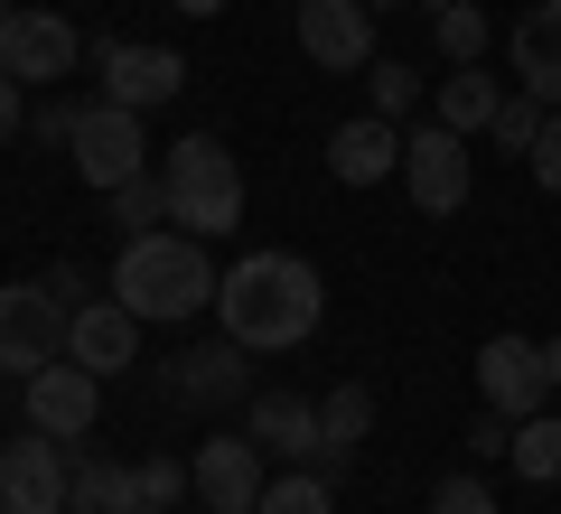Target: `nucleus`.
<instances>
[{
	"mask_svg": "<svg viewBox=\"0 0 561 514\" xmlns=\"http://www.w3.org/2000/svg\"><path fill=\"white\" fill-rule=\"evenodd\" d=\"M216 318L234 346H253V356H290V346H309L328 318V281L309 253H280V243H262V253H243L234 272L216 281Z\"/></svg>",
	"mask_w": 561,
	"mask_h": 514,
	"instance_id": "obj_1",
	"label": "nucleus"
},
{
	"mask_svg": "<svg viewBox=\"0 0 561 514\" xmlns=\"http://www.w3.org/2000/svg\"><path fill=\"white\" fill-rule=\"evenodd\" d=\"M216 262H206V243L197 235H131L122 243V262H113V299L150 328V318H197V309H216Z\"/></svg>",
	"mask_w": 561,
	"mask_h": 514,
	"instance_id": "obj_2",
	"label": "nucleus"
},
{
	"mask_svg": "<svg viewBox=\"0 0 561 514\" xmlns=\"http://www.w3.org/2000/svg\"><path fill=\"white\" fill-rule=\"evenodd\" d=\"M160 179H169V225H187L197 243H216V235L243 225V169H234V150L216 132H187Z\"/></svg>",
	"mask_w": 561,
	"mask_h": 514,
	"instance_id": "obj_3",
	"label": "nucleus"
},
{
	"mask_svg": "<svg viewBox=\"0 0 561 514\" xmlns=\"http://www.w3.org/2000/svg\"><path fill=\"white\" fill-rule=\"evenodd\" d=\"M66 328H76V309H66L47 281H10L0 290V375H38V365L66 356Z\"/></svg>",
	"mask_w": 561,
	"mask_h": 514,
	"instance_id": "obj_4",
	"label": "nucleus"
},
{
	"mask_svg": "<svg viewBox=\"0 0 561 514\" xmlns=\"http://www.w3.org/2000/svg\"><path fill=\"white\" fill-rule=\"evenodd\" d=\"M66 150H76V179L94 187V197H113V187H131L140 169H150V140H140V113L131 103H84V122H76V140H66Z\"/></svg>",
	"mask_w": 561,
	"mask_h": 514,
	"instance_id": "obj_5",
	"label": "nucleus"
},
{
	"mask_svg": "<svg viewBox=\"0 0 561 514\" xmlns=\"http://www.w3.org/2000/svg\"><path fill=\"white\" fill-rule=\"evenodd\" d=\"M20 412H28V431H47V439H94V412H103V375H84L76 356H57V365H38V375L20 384Z\"/></svg>",
	"mask_w": 561,
	"mask_h": 514,
	"instance_id": "obj_6",
	"label": "nucleus"
},
{
	"mask_svg": "<svg viewBox=\"0 0 561 514\" xmlns=\"http://www.w3.org/2000/svg\"><path fill=\"white\" fill-rule=\"evenodd\" d=\"M402 187H412L421 216H459V206H468V132L421 122V132L402 140Z\"/></svg>",
	"mask_w": 561,
	"mask_h": 514,
	"instance_id": "obj_7",
	"label": "nucleus"
},
{
	"mask_svg": "<svg viewBox=\"0 0 561 514\" xmlns=\"http://www.w3.org/2000/svg\"><path fill=\"white\" fill-rule=\"evenodd\" d=\"M290 28H300V57L319 66V76L375 66V10H365V0H290Z\"/></svg>",
	"mask_w": 561,
	"mask_h": 514,
	"instance_id": "obj_8",
	"label": "nucleus"
},
{
	"mask_svg": "<svg viewBox=\"0 0 561 514\" xmlns=\"http://www.w3.org/2000/svg\"><path fill=\"white\" fill-rule=\"evenodd\" d=\"M94 84H103V103H131V113H150V103H169V94L187 84V57H179V47L94 38Z\"/></svg>",
	"mask_w": 561,
	"mask_h": 514,
	"instance_id": "obj_9",
	"label": "nucleus"
},
{
	"mask_svg": "<svg viewBox=\"0 0 561 514\" xmlns=\"http://www.w3.org/2000/svg\"><path fill=\"white\" fill-rule=\"evenodd\" d=\"M76 57H84V38H76V20H57V10H10V20H0V76L57 84V76H76Z\"/></svg>",
	"mask_w": 561,
	"mask_h": 514,
	"instance_id": "obj_10",
	"label": "nucleus"
},
{
	"mask_svg": "<svg viewBox=\"0 0 561 514\" xmlns=\"http://www.w3.org/2000/svg\"><path fill=\"white\" fill-rule=\"evenodd\" d=\"M66 487H76V449L47 431H28L0 458V514H66Z\"/></svg>",
	"mask_w": 561,
	"mask_h": 514,
	"instance_id": "obj_11",
	"label": "nucleus"
},
{
	"mask_svg": "<svg viewBox=\"0 0 561 514\" xmlns=\"http://www.w3.org/2000/svg\"><path fill=\"white\" fill-rule=\"evenodd\" d=\"M478 393H486V412L534 421L542 393H552V365H542V346H534V336H486V346H478Z\"/></svg>",
	"mask_w": 561,
	"mask_h": 514,
	"instance_id": "obj_12",
	"label": "nucleus"
},
{
	"mask_svg": "<svg viewBox=\"0 0 561 514\" xmlns=\"http://www.w3.org/2000/svg\"><path fill=\"white\" fill-rule=\"evenodd\" d=\"M187 477H197V495H206L216 514H253V505H262V487H272V477H262V439H253V431L206 439Z\"/></svg>",
	"mask_w": 561,
	"mask_h": 514,
	"instance_id": "obj_13",
	"label": "nucleus"
},
{
	"mask_svg": "<svg viewBox=\"0 0 561 514\" xmlns=\"http://www.w3.org/2000/svg\"><path fill=\"white\" fill-rule=\"evenodd\" d=\"M243 356H253V346H234V336L187 346V356L169 365V402H187V412H225V402H243Z\"/></svg>",
	"mask_w": 561,
	"mask_h": 514,
	"instance_id": "obj_14",
	"label": "nucleus"
},
{
	"mask_svg": "<svg viewBox=\"0 0 561 514\" xmlns=\"http://www.w3.org/2000/svg\"><path fill=\"white\" fill-rule=\"evenodd\" d=\"M66 356H76L84 375H122V365L140 356V318L122 309V299H84L76 328H66Z\"/></svg>",
	"mask_w": 561,
	"mask_h": 514,
	"instance_id": "obj_15",
	"label": "nucleus"
},
{
	"mask_svg": "<svg viewBox=\"0 0 561 514\" xmlns=\"http://www.w3.org/2000/svg\"><path fill=\"white\" fill-rule=\"evenodd\" d=\"M402 169V132L383 113H356V122H337L328 132V179H346V187H375V179H393Z\"/></svg>",
	"mask_w": 561,
	"mask_h": 514,
	"instance_id": "obj_16",
	"label": "nucleus"
},
{
	"mask_svg": "<svg viewBox=\"0 0 561 514\" xmlns=\"http://www.w3.org/2000/svg\"><path fill=\"white\" fill-rule=\"evenodd\" d=\"M515 76L542 113H561V0H534L515 20Z\"/></svg>",
	"mask_w": 561,
	"mask_h": 514,
	"instance_id": "obj_17",
	"label": "nucleus"
},
{
	"mask_svg": "<svg viewBox=\"0 0 561 514\" xmlns=\"http://www.w3.org/2000/svg\"><path fill=\"white\" fill-rule=\"evenodd\" d=\"M243 431H253L262 449H280V458H319V402H300V393H253Z\"/></svg>",
	"mask_w": 561,
	"mask_h": 514,
	"instance_id": "obj_18",
	"label": "nucleus"
},
{
	"mask_svg": "<svg viewBox=\"0 0 561 514\" xmlns=\"http://www.w3.org/2000/svg\"><path fill=\"white\" fill-rule=\"evenodd\" d=\"M365 431H375V393H365V384H337V393L319 402V468H346V458L365 449Z\"/></svg>",
	"mask_w": 561,
	"mask_h": 514,
	"instance_id": "obj_19",
	"label": "nucleus"
},
{
	"mask_svg": "<svg viewBox=\"0 0 561 514\" xmlns=\"http://www.w3.org/2000/svg\"><path fill=\"white\" fill-rule=\"evenodd\" d=\"M66 514H140V477L113 468V458L76 449V487H66Z\"/></svg>",
	"mask_w": 561,
	"mask_h": 514,
	"instance_id": "obj_20",
	"label": "nucleus"
},
{
	"mask_svg": "<svg viewBox=\"0 0 561 514\" xmlns=\"http://www.w3.org/2000/svg\"><path fill=\"white\" fill-rule=\"evenodd\" d=\"M496 103H505V94H496V76H478V66H459V76L440 84V122H449V132H468V140L496 122Z\"/></svg>",
	"mask_w": 561,
	"mask_h": 514,
	"instance_id": "obj_21",
	"label": "nucleus"
},
{
	"mask_svg": "<svg viewBox=\"0 0 561 514\" xmlns=\"http://www.w3.org/2000/svg\"><path fill=\"white\" fill-rule=\"evenodd\" d=\"M515 477H534V487H561V421L552 412H534V421H515Z\"/></svg>",
	"mask_w": 561,
	"mask_h": 514,
	"instance_id": "obj_22",
	"label": "nucleus"
},
{
	"mask_svg": "<svg viewBox=\"0 0 561 514\" xmlns=\"http://www.w3.org/2000/svg\"><path fill=\"white\" fill-rule=\"evenodd\" d=\"M431 28H440V47H449L459 66L486 57V10H478V0H440V10H431Z\"/></svg>",
	"mask_w": 561,
	"mask_h": 514,
	"instance_id": "obj_23",
	"label": "nucleus"
},
{
	"mask_svg": "<svg viewBox=\"0 0 561 514\" xmlns=\"http://www.w3.org/2000/svg\"><path fill=\"white\" fill-rule=\"evenodd\" d=\"M113 216L131 225V235H160V225H169V179H150V169H140L131 187H113Z\"/></svg>",
	"mask_w": 561,
	"mask_h": 514,
	"instance_id": "obj_24",
	"label": "nucleus"
},
{
	"mask_svg": "<svg viewBox=\"0 0 561 514\" xmlns=\"http://www.w3.org/2000/svg\"><path fill=\"white\" fill-rule=\"evenodd\" d=\"M253 514H337V495H328V477H272V487H262V505Z\"/></svg>",
	"mask_w": 561,
	"mask_h": 514,
	"instance_id": "obj_25",
	"label": "nucleus"
},
{
	"mask_svg": "<svg viewBox=\"0 0 561 514\" xmlns=\"http://www.w3.org/2000/svg\"><path fill=\"white\" fill-rule=\"evenodd\" d=\"M486 140H496V150H534V140H542V103L534 94H505L496 122H486Z\"/></svg>",
	"mask_w": 561,
	"mask_h": 514,
	"instance_id": "obj_26",
	"label": "nucleus"
},
{
	"mask_svg": "<svg viewBox=\"0 0 561 514\" xmlns=\"http://www.w3.org/2000/svg\"><path fill=\"white\" fill-rule=\"evenodd\" d=\"M131 477H140V514H169V505H179V495H187V487H197V477H187V468H179V458H140V468H131Z\"/></svg>",
	"mask_w": 561,
	"mask_h": 514,
	"instance_id": "obj_27",
	"label": "nucleus"
},
{
	"mask_svg": "<svg viewBox=\"0 0 561 514\" xmlns=\"http://www.w3.org/2000/svg\"><path fill=\"white\" fill-rule=\"evenodd\" d=\"M365 94H375V113H383V122H402V113L421 103V76H412V66H393V57H383L375 76H365Z\"/></svg>",
	"mask_w": 561,
	"mask_h": 514,
	"instance_id": "obj_28",
	"label": "nucleus"
},
{
	"mask_svg": "<svg viewBox=\"0 0 561 514\" xmlns=\"http://www.w3.org/2000/svg\"><path fill=\"white\" fill-rule=\"evenodd\" d=\"M431 514H496V495H486L478 468H449L440 487H431Z\"/></svg>",
	"mask_w": 561,
	"mask_h": 514,
	"instance_id": "obj_29",
	"label": "nucleus"
},
{
	"mask_svg": "<svg viewBox=\"0 0 561 514\" xmlns=\"http://www.w3.org/2000/svg\"><path fill=\"white\" fill-rule=\"evenodd\" d=\"M524 169H534V187H542V197H561V113H542V140L524 150Z\"/></svg>",
	"mask_w": 561,
	"mask_h": 514,
	"instance_id": "obj_30",
	"label": "nucleus"
},
{
	"mask_svg": "<svg viewBox=\"0 0 561 514\" xmlns=\"http://www.w3.org/2000/svg\"><path fill=\"white\" fill-rule=\"evenodd\" d=\"M76 122H84V103H38L28 113V140H76Z\"/></svg>",
	"mask_w": 561,
	"mask_h": 514,
	"instance_id": "obj_31",
	"label": "nucleus"
},
{
	"mask_svg": "<svg viewBox=\"0 0 561 514\" xmlns=\"http://www.w3.org/2000/svg\"><path fill=\"white\" fill-rule=\"evenodd\" d=\"M505 449H515V421H505V412H486L478 431H468V458H505Z\"/></svg>",
	"mask_w": 561,
	"mask_h": 514,
	"instance_id": "obj_32",
	"label": "nucleus"
},
{
	"mask_svg": "<svg viewBox=\"0 0 561 514\" xmlns=\"http://www.w3.org/2000/svg\"><path fill=\"white\" fill-rule=\"evenodd\" d=\"M47 290H57L66 309H84V299H94V290H84V272H66V262H57V272H47Z\"/></svg>",
	"mask_w": 561,
	"mask_h": 514,
	"instance_id": "obj_33",
	"label": "nucleus"
},
{
	"mask_svg": "<svg viewBox=\"0 0 561 514\" xmlns=\"http://www.w3.org/2000/svg\"><path fill=\"white\" fill-rule=\"evenodd\" d=\"M0 140H20V76H0Z\"/></svg>",
	"mask_w": 561,
	"mask_h": 514,
	"instance_id": "obj_34",
	"label": "nucleus"
},
{
	"mask_svg": "<svg viewBox=\"0 0 561 514\" xmlns=\"http://www.w3.org/2000/svg\"><path fill=\"white\" fill-rule=\"evenodd\" d=\"M542 365H552V393H561V336H542Z\"/></svg>",
	"mask_w": 561,
	"mask_h": 514,
	"instance_id": "obj_35",
	"label": "nucleus"
},
{
	"mask_svg": "<svg viewBox=\"0 0 561 514\" xmlns=\"http://www.w3.org/2000/svg\"><path fill=\"white\" fill-rule=\"evenodd\" d=\"M179 10H187V20H216V10H225V0H179Z\"/></svg>",
	"mask_w": 561,
	"mask_h": 514,
	"instance_id": "obj_36",
	"label": "nucleus"
},
{
	"mask_svg": "<svg viewBox=\"0 0 561 514\" xmlns=\"http://www.w3.org/2000/svg\"><path fill=\"white\" fill-rule=\"evenodd\" d=\"M365 10H402V0H365Z\"/></svg>",
	"mask_w": 561,
	"mask_h": 514,
	"instance_id": "obj_37",
	"label": "nucleus"
},
{
	"mask_svg": "<svg viewBox=\"0 0 561 514\" xmlns=\"http://www.w3.org/2000/svg\"><path fill=\"white\" fill-rule=\"evenodd\" d=\"M0 421H10V393H0Z\"/></svg>",
	"mask_w": 561,
	"mask_h": 514,
	"instance_id": "obj_38",
	"label": "nucleus"
},
{
	"mask_svg": "<svg viewBox=\"0 0 561 514\" xmlns=\"http://www.w3.org/2000/svg\"><path fill=\"white\" fill-rule=\"evenodd\" d=\"M0 20H10V10H0Z\"/></svg>",
	"mask_w": 561,
	"mask_h": 514,
	"instance_id": "obj_39",
	"label": "nucleus"
}]
</instances>
